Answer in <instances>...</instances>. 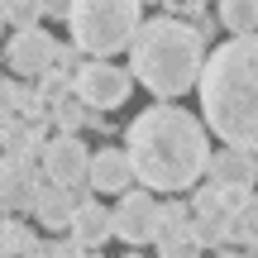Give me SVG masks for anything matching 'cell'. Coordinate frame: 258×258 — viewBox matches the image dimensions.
Wrapping results in <instances>:
<instances>
[{"mask_svg":"<svg viewBox=\"0 0 258 258\" xmlns=\"http://www.w3.org/2000/svg\"><path fill=\"white\" fill-rule=\"evenodd\" d=\"M124 163L144 191H186L206 177L211 163V134L182 105H148L124 129Z\"/></svg>","mask_w":258,"mask_h":258,"instance_id":"1","label":"cell"},{"mask_svg":"<svg viewBox=\"0 0 258 258\" xmlns=\"http://www.w3.org/2000/svg\"><path fill=\"white\" fill-rule=\"evenodd\" d=\"M201 82V129L215 134L225 148L253 153L258 144V43L253 38H225L211 48L196 72Z\"/></svg>","mask_w":258,"mask_h":258,"instance_id":"2","label":"cell"},{"mask_svg":"<svg viewBox=\"0 0 258 258\" xmlns=\"http://www.w3.org/2000/svg\"><path fill=\"white\" fill-rule=\"evenodd\" d=\"M206 62V43L196 38V29L186 19H144L139 34L129 38V82H139L148 96H158V105H167L172 96L191 91L196 72Z\"/></svg>","mask_w":258,"mask_h":258,"instance_id":"3","label":"cell"},{"mask_svg":"<svg viewBox=\"0 0 258 258\" xmlns=\"http://www.w3.org/2000/svg\"><path fill=\"white\" fill-rule=\"evenodd\" d=\"M144 24V10L134 0H86V5L67 10V29H72V48L96 62H110L115 53H124L129 38Z\"/></svg>","mask_w":258,"mask_h":258,"instance_id":"4","label":"cell"},{"mask_svg":"<svg viewBox=\"0 0 258 258\" xmlns=\"http://www.w3.org/2000/svg\"><path fill=\"white\" fill-rule=\"evenodd\" d=\"M72 96L86 105V110H120V105L134 96V82H129V72L120 62H77L72 72Z\"/></svg>","mask_w":258,"mask_h":258,"instance_id":"5","label":"cell"},{"mask_svg":"<svg viewBox=\"0 0 258 258\" xmlns=\"http://www.w3.org/2000/svg\"><path fill=\"white\" fill-rule=\"evenodd\" d=\"M158 220H163V206L153 191H124L120 206H110V239L124 244H153Z\"/></svg>","mask_w":258,"mask_h":258,"instance_id":"6","label":"cell"},{"mask_svg":"<svg viewBox=\"0 0 258 258\" xmlns=\"http://www.w3.org/2000/svg\"><path fill=\"white\" fill-rule=\"evenodd\" d=\"M86 163H91V153H86V144L77 134H57V139H48V144L38 148V172H43V182L67 186V191H82Z\"/></svg>","mask_w":258,"mask_h":258,"instance_id":"7","label":"cell"},{"mask_svg":"<svg viewBox=\"0 0 258 258\" xmlns=\"http://www.w3.org/2000/svg\"><path fill=\"white\" fill-rule=\"evenodd\" d=\"M186 220H191V244L196 249H220L230 244V225H234V211L220 201L215 186H201L186 206Z\"/></svg>","mask_w":258,"mask_h":258,"instance_id":"8","label":"cell"},{"mask_svg":"<svg viewBox=\"0 0 258 258\" xmlns=\"http://www.w3.org/2000/svg\"><path fill=\"white\" fill-rule=\"evenodd\" d=\"M43 186V172H38V158L24 153H0V211H29Z\"/></svg>","mask_w":258,"mask_h":258,"instance_id":"9","label":"cell"},{"mask_svg":"<svg viewBox=\"0 0 258 258\" xmlns=\"http://www.w3.org/2000/svg\"><path fill=\"white\" fill-rule=\"evenodd\" d=\"M53 53H57V38L48 34V29H29V34L10 38L5 62H10V72H19V77H43L48 67H53Z\"/></svg>","mask_w":258,"mask_h":258,"instance_id":"10","label":"cell"},{"mask_svg":"<svg viewBox=\"0 0 258 258\" xmlns=\"http://www.w3.org/2000/svg\"><path fill=\"white\" fill-rule=\"evenodd\" d=\"M77 201H82V191H67V186L43 182V186H38V196H34V206H29V215H34V220L53 234V230H67V225H72Z\"/></svg>","mask_w":258,"mask_h":258,"instance_id":"11","label":"cell"},{"mask_svg":"<svg viewBox=\"0 0 258 258\" xmlns=\"http://www.w3.org/2000/svg\"><path fill=\"white\" fill-rule=\"evenodd\" d=\"M86 182H91V191H105V196H124L129 191V163L120 148H96L91 163H86Z\"/></svg>","mask_w":258,"mask_h":258,"instance_id":"12","label":"cell"},{"mask_svg":"<svg viewBox=\"0 0 258 258\" xmlns=\"http://www.w3.org/2000/svg\"><path fill=\"white\" fill-rule=\"evenodd\" d=\"M67 230H72V244H77V249H101V244L110 239V206H101V201H91V196H82Z\"/></svg>","mask_w":258,"mask_h":258,"instance_id":"13","label":"cell"},{"mask_svg":"<svg viewBox=\"0 0 258 258\" xmlns=\"http://www.w3.org/2000/svg\"><path fill=\"white\" fill-rule=\"evenodd\" d=\"M206 172H211V186H253V153L220 148V153H211Z\"/></svg>","mask_w":258,"mask_h":258,"instance_id":"14","label":"cell"},{"mask_svg":"<svg viewBox=\"0 0 258 258\" xmlns=\"http://www.w3.org/2000/svg\"><path fill=\"white\" fill-rule=\"evenodd\" d=\"M153 244L167 253H177V249H196L191 244V220H186V206H163V220H158V234H153Z\"/></svg>","mask_w":258,"mask_h":258,"instance_id":"15","label":"cell"},{"mask_svg":"<svg viewBox=\"0 0 258 258\" xmlns=\"http://www.w3.org/2000/svg\"><path fill=\"white\" fill-rule=\"evenodd\" d=\"M48 120H53L57 129H62V134H77V129H82V124H96V115L86 110V105L77 101L72 91H67L62 101H53V105H48Z\"/></svg>","mask_w":258,"mask_h":258,"instance_id":"16","label":"cell"},{"mask_svg":"<svg viewBox=\"0 0 258 258\" xmlns=\"http://www.w3.org/2000/svg\"><path fill=\"white\" fill-rule=\"evenodd\" d=\"M215 24L230 29V38H253V24H258V10L249 5V0H225L220 5V19Z\"/></svg>","mask_w":258,"mask_h":258,"instance_id":"17","label":"cell"},{"mask_svg":"<svg viewBox=\"0 0 258 258\" xmlns=\"http://www.w3.org/2000/svg\"><path fill=\"white\" fill-rule=\"evenodd\" d=\"M38 19H43V5H34V0H10L5 5V24H15V34L38 29Z\"/></svg>","mask_w":258,"mask_h":258,"instance_id":"18","label":"cell"},{"mask_svg":"<svg viewBox=\"0 0 258 258\" xmlns=\"http://www.w3.org/2000/svg\"><path fill=\"white\" fill-rule=\"evenodd\" d=\"M38 258H82V249L72 239H48V244H38Z\"/></svg>","mask_w":258,"mask_h":258,"instance_id":"19","label":"cell"},{"mask_svg":"<svg viewBox=\"0 0 258 258\" xmlns=\"http://www.w3.org/2000/svg\"><path fill=\"white\" fill-rule=\"evenodd\" d=\"M15 258H38V239L24 230V225H15Z\"/></svg>","mask_w":258,"mask_h":258,"instance_id":"20","label":"cell"},{"mask_svg":"<svg viewBox=\"0 0 258 258\" xmlns=\"http://www.w3.org/2000/svg\"><path fill=\"white\" fill-rule=\"evenodd\" d=\"M0 258H15V220L0 211Z\"/></svg>","mask_w":258,"mask_h":258,"instance_id":"21","label":"cell"},{"mask_svg":"<svg viewBox=\"0 0 258 258\" xmlns=\"http://www.w3.org/2000/svg\"><path fill=\"white\" fill-rule=\"evenodd\" d=\"M67 10L72 5H43V19H67Z\"/></svg>","mask_w":258,"mask_h":258,"instance_id":"22","label":"cell"},{"mask_svg":"<svg viewBox=\"0 0 258 258\" xmlns=\"http://www.w3.org/2000/svg\"><path fill=\"white\" fill-rule=\"evenodd\" d=\"M220 258H253V253H220Z\"/></svg>","mask_w":258,"mask_h":258,"instance_id":"23","label":"cell"},{"mask_svg":"<svg viewBox=\"0 0 258 258\" xmlns=\"http://www.w3.org/2000/svg\"><path fill=\"white\" fill-rule=\"evenodd\" d=\"M0 34H5V5H0Z\"/></svg>","mask_w":258,"mask_h":258,"instance_id":"24","label":"cell"},{"mask_svg":"<svg viewBox=\"0 0 258 258\" xmlns=\"http://www.w3.org/2000/svg\"><path fill=\"white\" fill-rule=\"evenodd\" d=\"M124 258H139V253H124Z\"/></svg>","mask_w":258,"mask_h":258,"instance_id":"25","label":"cell"},{"mask_svg":"<svg viewBox=\"0 0 258 258\" xmlns=\"http://www.w3.org/2000/svg\"><path fill=\"white\" fill-rule=\"evenodd\" d=\"M0 144H5V139H0Z\"/></svg>","mask_w":258,"mask_h":258,"instance_id":"26","label":"cell"}]
</instances>
